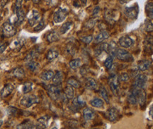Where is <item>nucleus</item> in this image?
Returning a JSON list of instances; mask_svg holds the SVG:
<instances>
[{
	"label": "nucleus",
	"instance_id": "37998d69",
	"mask_svg": "<svg viewBox=\"0 0 153 129\" xmlns=\"http://www.w3.org/2000/svg\"><path fill=\"white\" fill-rule=\"evenodd\" d=\"M128 101L130 104H131V105H136L137 102H138L136 98H135V95H133L131 92L129 93V95H128Z\"/></svg>",
	"mask_w": 153,
	"mask_h": 129
},
{
	"label": "nucleus",
	"instance_id": "2f4dec72",
	"mask_svg": "<svg viewBox=\"0 0 153 129\" xmlns=\"http://www.w3.org/2000/svg\"><path fill=\"white\" fill-rule=\"evenodd\" d=\"M145 11L149 19H153V3L148 2L145 6Z\"/></svg>",
	"mask_w": 153,
	"mask_h": 129
},
{
	"label": "nucleus",
	"instance_id": "0e129e2a",
	"mask_svg": "<svg viewBox=\"0 0 153 129\" xmlns=\"http://www.w3.org/2000/svg\"><path fill=\"white\" fill-rule=\"evenodd\" d=\"M91 129H99V128H91Z\"/></svg>",
	"mask_w": 153,
	"mask_h": 129
},
{
	"label": "nucleus",
	"instance_id": "5fc2aeb1",
	"mask_svg": "<svg viewBox=\"0 0 153 129\" xmlns=\"http://www.w3.org/2000/svg\"><path fill=\"white\" fill-rule=\"evenodd\" d=\"M99 11H100L99 6H96V7H95V8L94 9V10H93L92 15H93V16L97 15V14H98V12H99Z\"/></svg>",
	"mask_w": 153,
	"mask_h": 129
},
{
	"label": "nucleus",
	"instance_id": "c03bdc74",
	"mask_svg": "<svg viewBox=\"0 0 153 129\" xmlns=\"http://www.w3.org/2000/svg\"><path fill=\"white\" fill-rule=\"evenodd\" d=\"M129 78H130L129 75H128L127 73H122L119 76V81H123V82H126V81L129 80Z\"/></svg>",
	"mask_w": 153,
	"mask_h": 129
},
{
	"label": "nucleus",
	"instance_id": "6e6552de",
	"mask_svg": "<svg viewBox=\"0 0 153 129\" xmlns=\"http://www.w3.org/2000/svg\"><path fill=\"white\" fill-rule=\"evenodd\" d=\"M116 57L123 61H131L133 60V56L124 49H118Z\"/></svg>",
	"mask_w": 153,
	"mask_h": 129
},
{
	"label": "nucleus",
	"instance_id": "423d86ee",
	"mask_svg": "<svg viewBox=\"0 0 153 129\" xmlns=\"http://www.w3.org/2000/svg\"><path fill=\"white\" fill-rule=\"evenodd\" d=\"M68 15V11L66 9L59 8L55 12L53 16V21L55 24H59V23L65 21L67 16Z\"/></svg>",
	"mask_w": 153,
	"mask_h": 129
},
{
	"label": "nucleus",
	"instance_id": "13d9d810",
	"mask_svg": "<svg viewBox=\"0 0 153 129\" xmlns=\"http://www.w3.org/2000/svg\"><path fill=\"white\" fill-rule=\"evenodd\" d=\"M1 117H3V114H2V112H1V111L0 110V119H1Z\"/></svg>",
	"mask_w": 153,
	"mask_h": 129
},
{
	"label": "nucleus",
	"instance_id": "b1692460",
	"mask_svg": "<svg viewBox=\"0 0 153 129\" xmlns=\"http://www.w3.org/2000/svg\"><path fill=\"white\" fill-rule=\"evenodd\" d=\"M64 94L65 95V96L68 100H72V99H73L74 97H75V91H74V88L69 86V85L67 86L65 88Z\"/></svg>",
	"mask_w": 153,
	"mask_h": 129
},
{
	"label": "nucleus",
	"instance_id": "9d476101",
	"mask_svg": "<svg viewBox=\"0 0 153 129\" xmlns=\"http://www.w3.org/2000/svg\"><path fill=\"white\" fill-rule=\"evenodd\" d=\"M40 13L37 10H31L28 14V22L31 26H34L40 20Z\"/></svg>",
	"mask_w": 153,
	"mask_h": 129
},
{
	"label": "nucleus",
	"instance_id": "39448f33",
	"mask_svg": "<svg viewBox=\"0 0 153 129\" xmlns=\"http://www.w3.org/2000/svg\"><path fill=\"white\" fill-rule=\"evenodd\" d=\"M47 93H48L49 96L54 100H57V99L60 98L61 95H62L61 88H60V86H55L54 84L48 86Z\"/></svg>",
	"mask_w": 153,
	"mask_h": 129
},
{
	"label": "nucleus",
	"instance_id": "f3484780",
	"mask_svg": "<svg viewBox=\"0 0 153 129\" xmlns=\"http://www.w3.org/2000/svg\"><path fill=\"white\" fill-rule=\"evenodd\" d=\"M63 80H64V74L62 71H57L54 75L53 78H52V83L55 86H60L62 83Z\"/></svg>",
	"mask_w": 153,
	"mask_h": 129
},
{
	"label": "nucleus",
	"instance_id": "69168bd1",
	"mask_svg": "<svg viewBox=\"0 0 153 129\" xmlns=\"http://www.w3.org/2000/svg\"><path fill=\"white\" fill-rule=\"evenodd\" d=\"M0 35H1V31H0Z\"/></svg>",
	"mask_w": 153,
	"mask_h": 129
},
{
	"label": "nucleus",
	"instance_id": "4be33fe9",
	"mask_svg": "<svg viewBox=\"0 0 153 129\" xmlns=\"http://www.w3.org/2000/svg\"><path fill=\"white\" fill-rule=\"evenodd\" d=\"M117 50H118V47L116 42H114L113 41H111V42H110V43L108 44V52L109 53L110 56H111L112 58L115 57L116 55Z\"/></svg>",
	"mask_w": 153,
	"mask_h": 129
},
{
	"label": "nucleus",
	"instance_id": "4468645a",
	"mask_svg": "<svg viewBox=\"0 0 153 129\" xmlns=\"http://www.w3.org/2000/svg\"><path fill=\"white\" fill-rule=\"evenodd\" d=\"M106 116L108 118V119L110 121H116L119 118V111L116 109L114 108V107H111V108L108 109L106 112Z\"/></svg>",
	"mask_w": 153,
	"mask_h": 129
},
{
	"label": "nucleus",
	"instance_id": "4c0bfd02",
	"mask_svg": "<svg viewBox=\"0 0 153 129\" xmlns=\"http://www.w3.org/2000/svg\"><path fill=\"white\" fill-rule=\"evenodd\" d=\"M111 11H112L108 10L104 14V16H105V19H106V20L108 21V22L111 23V24H112V23L114 22V16Z\"/></svg>",
	"mask_w": 153,
	"mask_h": 129
},
{
	"label": "nucleus",
	"instance_id": "bf43d9fd",
	"mask_svg": "<svg viewBox=\"0 0 153 129\" xmlns=\"http://www.w3.org/2000/svg\"><path fill=\"white\" fill-rule=\"evenodd\" d=\"M2 124H3V121H1V120H0V128H1V126H2Z\"/></svg>",
	"mask_w": 153,
	"mask_h": 129
},
{
	"label": "nucleus",
	"instance_id": "dca6fc26",
	"mask_svg": "<svg viewBox=\"0 0 153 129\" xmlns=\"http://www.w3.org/2000/svg\"><path fill=\"white\" fill-rule=\"evenodd\" d=\"M85 88L90 91H94L97 88V83L92 78H88L85 81Z\"/></svg>",
	"mask_w": 153,
	"mask_h": 129
},
{
	"label": "nucleus",
	"instance_id": "393cba45",
	"mask_svg": "<svg viewBox=\"0 0 153 129\" xmlns=\"http://www.w3.org/2000/svg\"><path fill=\"white\" fill-rule=\"evenodd\" d=\"M54 75H55V73H54V72L52 71L47 70L43 71V73H41L40 78H41L43 81H50L51 79L53 78Z\"/></svg>",
	"mask_w": 153,
	"mask_h": 129
},
{
	"label": "nucleus",
	"instance_id": "680f3d73",
	"mask_svg": "<svg viewBox=\"0 0 153 129\" xmlns=\"http://www.w3.org/2000/svg\"><path fill=\"white\" fill-rule=\"evenodd\" d=\"M52 129H57V128H56V127H54V128H52Z\"/></svg>",
	"mask_w": 153,
	"mask_h": 129
},
{
	"label": "nucleus",
	"instance_id": "8fccbe9b",
	"mask_svg": "<svg viewBox=\"0 0 153 129\" xmlns=\"http://www.w3.org/2000/svg\"><path fill=\"white\" fill-rule=\"evenodd\" d=\"M95 24H96V21H94V19H90V20H89L86 23L85 26L88 28H91L94 27Z\"/></svg>",
	"mask_w": 153,
	"mask_h": 129
},
{
	"label": "nucleus",
	"instance_id": "0eeeda50",
	"mask_svg": "<svg viewBox=\"0 0 153 129\" xmlns=\"http://www.w3.org/2000/svg\"><path fill=\"white\" fill-rule=\"evenodd\" d=\"M138 12L139 9L138 4H135L133 6L126 7L124 10L125 16L132 20H135L138 18Z\"/></svg>",
	"mask_w": 153,
	"mask_h": 129
},
{
	"label": "nucleus",
	"instance_id": "20e7f679",
	"mask_svg": "<svg viewBox=\"0 0 153 129\" xmlns=\"http://www.w3.org/2000/svg\"><path fill=\"white\" fill-rule=\"evenodd\" d=\"M131 93L135 95V97L137 99V101L141 107L145 105L147 95H146V93L144 91V89H139V88L134 87Z\"/></svg>",
	"mask_w": 153,
	"mask_h": 129
},
{
	"label": "nucleus",
	"instance_id": "c756f323",
	"mask_svg": "<svg viewBox=\"0 0 153 129\" xmlns=\"http://www.w3.org/2000/svg\"><path fill=\"white\" fill-rule=\"evenodd\" d=\"M33 84L31 82H26L22 86V92L24 94L27 95L28 93H30L33 90Z\"/></svg>",
	"mask_w": 153,
	"mask_h": 129
},
{
	"label": "nucleus",
	"instance_id": "f03ea898",
	"mask_svg": "<svg viewBox=\"0 0 153 129\" xmlns=\"http://www.w3.org/2000/svg\"><path fill=\"white\" fill-rule=\"evenodd\" d=\"M2 34L6 38H11L17 34V29L11 23L5 22L1 26Z\"/></svg>",
	"mask_w": 153,
	"mask_h": 129
},
{
	"label": "nucleus",
	"instance_id": "09e8293b",
	"mask_svg": "<svg viewBox=\"0 0 153 129\" xmlns=\"http://www.w3.org/2000/svg\"><path fill=\"white\" fill-rule=\"evenodd\" d=\"M22 1H19V0H18V1H16L15 8H14L15 13L16 12L19 11V10L22 9Z\"/></svg>",
	"mask_w": 153,
	"mask_h": 129
},
{
	"label": "nucleus",
	"instance_id": "ddd939ff",
	"mask_svg": "<svg viewBox=\"0 0 153 129\" xmlns=\"http://www.w3.org/2000/svg\"><path fill=\"white\" fill-rule=\"evenodd\" d=\"M26 39L24 38H17L14 41H12L11 45H10V47L12 49H14V50L19 51V49L22 48V47L24 45Z\"/></svg>",
	"mask_w": 153,
	"mask_h": 129
},
{
	"label": "nucleus",
	"instance_id": "bb28decb",
	"mask_svg": "<svg viewBox=\"0 0 153 129\" xmlns=\"http://www.w3.org/2000/svg\"><path fill=\"white\" fill-rule=\"evenodd\" d=\"M60 39V35L56 31H52L47 35V40L49 42H54L57 41Z\"/></svg>",
	"mask_w": 153,
	"mask_h": 129
},
{
	"label": "nucleus",
	"instance_id": "864d4df0",
	"mask_svg": "<svg viewBox=\"0 0 153 129\" xmlns=\"http://www.w3.org/2000/svg\"><path fill=\"white\" fill-rule=\"evenodd\" d=\"M6 47H7V44L5 43V42H0V54L4 52Z\"/></svg>",
	"mask_w": 153,
	"mask_h": 129
},
{
	"label": "nucleus",
	"instance_id": "7ed1b4c3",
	"mask_svg": "<svg viewBox=\"0 0 153 129\" xmlns=\"http://www.w3.org/2000/svg\"><path fill=\"white\" fill-rule=\"evenodd\" d=\"M110 89L112 93L115 96H119L120 93V85H119V79L117 76L113 75L109 78L108 80Z\"/></svg>",
	"mask_w": 153,
	"mask_h": 129
},
{
	"label": "nucleus",
	"instance_id": "a211bd4d",
	"mask_svg": "<svg viewBox=\"0 0 153 129\" xmlns=\"http://www.w3.org/2000/svg\"><path fill=\"white\" fill-rule=\"evenodd\" d=\"M151 63H152V62L149 59L142 60V61H139L138 63V69L141 71H145L147 70L149 68V66H151Z\"/></svg>",
	"mask_w": 153,
	"mask_h": 129
},
{
	"label": "nucleus",
	"instance_id": "338daca9",
	"mask_svg": "<svg viewBox=\"0 0 153 129\" xmlns=\"http://www.w3.org/2000/svg\"><path fill=\"white\" fill-rule=\"evenodd\" d=\"M152 129H153V128H152Z\"/></svg>",
	"mask_w": 153,
	"mask_h": 129
},
{
	"label": "nucleus",
	"instance_id": "49530a36",
	"mask_svg": "<svg viewBox=\"0 0 153 129\" xmlns=\"http://www.w3.org/2000/svg\"><path fill=\"white\" fill-rule=\"evenodd\" d=\"M92 40H93V37L91 36V35L84 36V37H82V38H81V40H82V41L85 44H89L91 41H92Z\"/></svg>",
	"mask_w": 153,
	"mask_h": 129
},
{
	"label": "nucleus",
	"instance_id": "1a4fd4ad",
	"mask_svg": "<svg viewBox=\"0 0 153 129\" xmlns=\"http://www.w3.org/2000/svg\"><path fill=\"white\" fill-rule=\"evenodd\" d=\"M147 78L145 74H139L135 78L134 87L139 88V89H144L147 83Z\"/></svg>",
	"mask_w": 153,
	"mask_h": 129
},
{
	"label": "nucleus",
	"instance_id": "9b49d317",
	"mask_svg": "<svg viewBox=\"0 0 153 129\" xmlns=\"http://www.w3.org/2000/svg\"><path fill=\"white\" fill-rule=\"evenodd\" d=\"M119 43L120 46L124 48H129L131 47L134 44V40L132 39L131 37L125 35V36H122L119 39Z\"/></svg>",
	"mask_w": 153,
	"mask_h": 129
},
{
	"label": "nucleus",
	"instance_id": "6ab92c4d",
	"mask_svg": "<svg viewBox=\"0 0 153 129\" xmlns=\"http://www.w3.org/2000/svg\"><path fill=\"white\" fill-rule=\"evenodd\" d=\"M95 112L92 109H89V108H85L83 111V116L84 119L86 121H91V120L94 119V118L95 117Z\"/></svg>",
	"mask_w": 153,
	"mask_h": 129
},
{
	"label": "nucleus",
	"instance_id": "052dcab7",
	"mask_svg": "<svg viewBox=\"0 0 153 129\" xmlns=\"http://www.w3.org/2000/svg\"><path fill=\"white\" fill-rule=\"evenodd\" d=\"M40 1H33V2L34 3V4H38V3H39Z\"/></svg>",
	"mask_w": 153,
	"mask_h": 129
},
{
	"label": "nucleus",
	"instance_id": "a18cd8bd",
	"mask_svg": "<svg viewBox=\"0 0 153 129\" xmlns=\"http://www.w3.org/2000/svg\"><path fill=\"white\" fill-rule=\"evenodd\" d=\"M44 27H45V21H44L43 20H40L39 21V23H38V24L34 28V31H40V30L43 29Z\"/></svg>",
	"mask_w": 153,
	"mask_h": 129
},
{
	"label": "nucleus",
	"instance_id": "f8f14e48",
	"mask_svg": "<svg viewBox=\"0 0 153 129\" xmlns=\"http://www.w3.org/2000/svg\"><path fill=\"white\" fill-rule=\"evenodd\" d=\"M14 90V87L11 83H7L3 87L0 91V98H6L11 94V93Z\"/></svg>",
	"mask_w": 153,
	"mask_h": 129
},
{
	"label": "nucleus",
	"instance_id": "72a5a7b5",
	"mask_svg": "<svg viewBox=\"0 0 153 129\" xmlns=\"http://www.w3.org/2000/svg\"><path fill=\"white\" fill-rule=\"evenodd\" d=\"M33 123L30 120H24L22 123L19 124L17 127V129H28Z\"/></svg>",
	"mask_w": 153,
	"mask_h": 129
},
{
	"label": "nucleus",
	"instance_id": "4d7b16f0",
	"mask_svg": "<svg viewBox=\"0 0 153 129\" xmlns=\"http://www.w3.org/2000/svg\"><path fill=\"white\" fill-rule=\"evenodd\" d=\"M28 129H41V128H40V127H38V126H37V125L33 124V125H31V126H30Z\"/></svg>",
	"mask_w": 153,
	"mask_h": 129
},
{
	"label": "nucleus",
	"instance_id": "aec40b11",
	"mask_svg": "<svg viewBox=\"0 0 153 129\" xmlns=\"http://www.w3.org/2000/svg\"><path fill=\"white\" fill-rule=\"evenodd\" d=\"M73 106L77 109H80L84 107L86 105V102L84 101L81 96H78L77 98H74L73 102Z\"/></svg>",
	"mask_w": 153,
	"mask_h": 129
},
{
	"label": "nucleus",
	"instance_id": "3c124183",
	"mask_svg": "<svg viewBox=\"0 0 153 129\" xmlns=\"http://www.w3.org/2000/svg\"><path fill=\"white\" fill-rule=\"evenodd\" d=\"M145 44H147V46L153 45V37L152 35H149L145 39Z\"/></svg>",
	"mask_w": 153,
	"mask_h": 129
},
{
	"label": "nucleus",
	"instance_id": "603ef678",
	"mask_svg": "<svg viewBox=\"0 0 153 129\" xmlns=\"http://www.w3.org/2000/svg\"><path fill=\"white\" fill-rule=\"evenodd\" d=\"M87 4V1H74V6L76 7L83 6Z\"/></svg>",
	"mask_w": 153,
	"mask_h": 129
},
{
	"label": "nucleus",
	"instance_id": "f257e3e1",
	"mask_svg": "<svg viewBox=\"0 0 153 129\" xmlns=\"http://www.w3.org/2000/svg\"><path fill=\"white\" fill-rule=\"evenodd\" d=\"M38 102H39V98L35 95H25L20 100L21 105L26 108H29Z\"/></svg>",
	"mask_w": 153,
	"mask_h": 129
},
{
	"label": "nucleus",
	"instance_id": "e2e57ef3",
	"mask_svg": "<svg viewBox=\"0 0 153 129\" xmlns=\"http://www.w3.org/2000/svg\"><path fill=\"white\" fill-rule=\"evenodd\" d=\"M71 129H78V128H71Z\"/></svg>",
	"mask_w": 153,
	"mask_h": 129
},
{
	"label": "nucleus",
	"instance_id": "e433bc0d",
	"mask_svg": "<svg viewBox=\"0 0 153 129\" xmlns=\"http://www.w3.org/2000/svg\"><path fill=\"white\" fill-rule=\"evenodd\" d=\"M38 51L36 50V49H33V50L31 51V52H30L29 53V54L26 56V57L25 58V60L26 61H27L28 62L30 61H33V59L36 57L37 55H38Z\"/></svg>",
	"mask_w": 153,
	"mask_h": 129
},
{
	"label": "nucleus",
	"instance_id": "6e6d98bb",
	"mask_svg": "<svg viewBox=\"0 0 153 129\" xmlns=\"http://www.w3.org/2000/svg\"><path fill=\"white\" fill-rule=\"evenodd\" d=\"M149 116H151V118L153 119V105L151 106L150 108H149Z\"/></svg>",
	"mask_w": 153,
	"mask_h": 129
},
{
	"label": "nucleus",
	"instance_id": "de8ad7c7",
	"mask_svg": "<svg viewBox=\"0 0 153 129\" xmlns=\"http://www.w3.org/2000/svg\"><path fill=\"white\" fill-rule=\"evenodd\" d=\"M67 50H68V52L69 54H71V55H74L76 52V49H75V47H74V45H69L67 47Z\"/></svg>",
	"mask_w": 153,
	"mask_h": 129
},
{
	"label": "nucleus",
	"instance_id": "f704fd0d",
	"mask_svg": "<svg viewBox=\"0 0 153 129\" xmlns=\"http://www.w3.org/2000/svg\"><path fill=\"white\" fill-rule=\"evenodd\" d=\"M81 59H73L69 62V66L73 69H76V68H79L81 65Z\"/></svg>",
	"mask_w": 153,
	"mask_h": 129
},
{
	"label": "nucleus",
	"instance_id": "cd10ccee",
	"mask_svg": "<svg viewBox=\"0 0 153 129\" xmlns=\"http://www.w3.org/2000/svg\"><path fill=\"white\" fill-rule=\"evenodd\" d=\"M58 55L59 53L57 50H55V49H50V50L47 52L46 58L48 61H53L54 59H55L56 58H57Z\"/></svg>",
	"mask_w": 153,
	"mask_h": 129
},
{
	"label": "nucleus",
	"instance_id": "a878e982",
	"mask_svg": "<svg viewBox=\"0 0 153 129\" xmlns=\"http://www.w3.org/2000/svg\"><path fill=\"white\" fill-rule=\"evenodd\" d=\"M73 22H71V21H68V22H66L65 24H63L60 27V33L61 35L65 34L66 33H68V32L71 29V28L73 27Z\"/></svg>",
	"mask_w": 153,
	"mask_h": 129
},
{
	"label": "nucleus",
	"instance_id": "473e14b6",
	"mask_svg": "<svg viewBox=\"0 0 153 129\" xmlns=\"http://www.w3.org/2000/svg\"><path fill=\"white\" fill-rule=\"evenodd\" d=\"M14 76L16 78H22L25 76V71L22 68L18 67V68H16L13 71Z\"/></svg>",
	"mask_w": 153,
	"mask_h": 129
},
{
	"label": "nucleus",
	"instance_id": "2eb2a0df",
	"mask_svg": "<svg viewBox=\"0 0 153 129\" xmlns=\"http://www.w3.org/2000/svg\"><path fill=\"white\" fill-rule=\"evenodd\" d=\"M109 36L110 34L108 31H102L96 36V38L94 39V42L95 43H100V42H103V40L108 39L109 38Z\"/></svg>",
	"mask_w": 153,
	"mask_h": 129
},
{
	"label": "nucleus",
	"instance_id": "79ce46f5",
	"mask_svg": "<svg viewBox=\"0 0 153 129\" xmlns=\"http://www.w3.org/2000/svg\"><path fill=\"white\" fill-rule=\"evenodd\" d=\"M104 66L107 69H110V68H111L112 66H113V58H112L111 56H108V57L106 58L104 61Z\"/></svg>",
	"mask_w": 153,
	"mask_h": 129
},
{
	"label": "nucleus",
	"instance_id": "a19ab883",
	"mask_svg": "<svg viewBox=\"0 0 153 129\" xmlns=\"http://www.w3.org/2000/svg\"><path fill=\"white\" fill-rule=\"evenodd\" d=\"M145 31L147 32H148V33H151V32L153 31V24L150 20L147 19V20L145 21Z\"/></svg>",
	"mask_w": 153,
	"mask_h": 129
},
{
	"label": "nucleus",
	"instance_id": "412c9836",
	"mask_svg": "<svg viewBox=\"0 0 153 129\" xmlns=\"http://www.w3.org/2000/svg\"><path fill=\"white\" fill-rule=\"evenodd\" d=\"M49 119H50V117L47 116L40 117V119H38V124H37V126L40 127L41 129L46 128L47 127V125H48Z\"/></svg>",
	"mask_w": 153,
	"mask_h": 129
},
{
	"label": "nucleus",
	"instance_id": "c9c22d12",
	"mask_svg": "<svg viewBox=\"0 0 153 129\" xmlns=\"http://www.w3.org/2000/svg\"><path fill=\"white\" fill-rule=\"evenodd\" d=\"M38 66H39V63L36 62V61H33H33H29V62L27 63V64H26V67H27L31 71H33V72L37 70Z\"/></svg>",
	"mask_w": 153,
	"mask_h": 129
},
{
	"label": "nucleus",
	"instance_id": "5701e85b",
	"mask_svg": "<svg viewBox=\"0 0 153 129\" xmlns=\"http://www.w3.org/2000/svg\"><path fill=\"white\" fill-rule=\"evenodd\" d=\"M16 16H17V20H16L15 24H17V25H20L21 24H22V22L24 21V19H25L26 17V14L24 11L22 9L19 10V11L16 12Z\"/></svg>",
	"mask_w": 153,
	"mask_h": 129
},
{
	"label": "nucleus",
	"instance_id": "ea45409f",
	"mask_svg": "<svg viewBox=\"0 0 153 129\" xmlns=\"http://www.w3.org/2000/svg\"><path fill=\"white\" fill-rule=\"evenodd\" d=\"M100 94H101V97L103 98V100L106 102V103L109 102V99H108V93H107L106 90L105 89V88L101 87L100 88Z\"/></svg>",
	"mask_w": 153,
	"mask_h": 129
},
{
	"label": "nucleus",
	"instance_id": "c85d7f7f",
	"mask_svg": "<svg viewBox=\"0 0 153 129\" xmlns=\"http://www.w3.org/2000/svg\"><path fill=\"white\" fill-rule=\"evenodd\" d=\"M90 105L96 108H102L104 105L103 100L99 98H94L90 101Z\"/></svg>",
	"mask_w": 153,
	"mask_h": 129
},
{
	"label": "nucleus",
	"instance_id": "7c9ffc66",
	"mask_svg": "<svg viewBox=\"0 0 153 129\" xmlns=\"http://www.w3.org/2000/svg\"><path fill=\"white\" fill-rule=\"evenodd\" d=\"M68 84L69 85V86H71V87H73V88H80L81 86V84L79 82V81H77L75 78H73V77H71L68 80Z\"/></svg>",
	"mask_w": 153,
	"mask_h": 129
},
{
	"label": "nucleus",
	"instance_id": "58836bf2",
	"mask_svg": "<svg viewBox=\"0 0 153 129\" xmlns=\"http://www.w3.org/2000/svg\"><path fill=\"white\" fill-rule=\"evenodd\" d=\"M6 113H7L9 116H14L17 115V113H18V109L14 107L10 106V107H7V109H6Z\"/></svg>",
	"mask_w": 153,
	"mask_h": 129
}]
</instances>
